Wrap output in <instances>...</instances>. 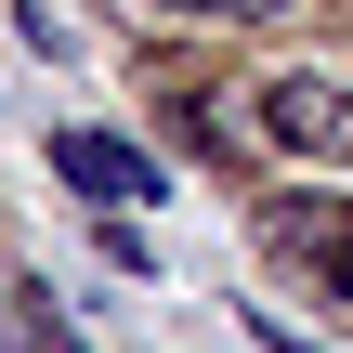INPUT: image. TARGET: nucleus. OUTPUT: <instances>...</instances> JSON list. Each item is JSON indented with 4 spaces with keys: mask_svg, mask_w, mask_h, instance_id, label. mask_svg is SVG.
<instances>
[{
    "mask_svg": "<svg viewBox=\"0 0 353 353\" xmlns=\"http://www.w3.org/2000/svg\"><path fill=\"white\" fill-rule=\"evenodd\" d=\"M13 341H26V353H79V327H65V314L26 288V301H13Z\"/></svg>",
    "mask_w": 353,
    "mask_h": 353,
    "instance_id": "20e7f679",
    "label": "nucleus"
},
{
    "mask_svg": "<svg viewBox=\"0 0 353 353\" xmlns=\"http://www.w3.org/2000/svg\"><path fill=\"white\" fill-rule=\"evenodd\" d=\"M249 353H314L301 327H275V314H249Z\"/></svg>",
    "mask_w": 353,
    "mask_h": 353,
    "instance_id": "39448f33",
    "label": "nucleus"
},
{
    "mask_svg": "<svg viewBox=\"0 0 353 353\" xmlns=\"http://www.w3.org/2000/svg\"><path fill=\"white\" fill-rule=\"evenodd\" d=\"M262 131H275L288 157H353V92L341 79H275V92H262Z\"/></svg>",
    "mask_w": 353,
    "mask_h": 353,
    "instance_id": "f257e3e1",
    "label": "nucleus"
},
{
    "mask_svg": "<svg viewBox=\"0 0 353 353\" xmlns=\"http://www.w3.org/2000/svg\"><path fill=\"white\" fill-rule=\"evenodd\" d=\"M52 170L92 196V210H131V196H157V170H144V144H118V131H52Z\"/></svg>",
    "mask_w": 353,
    "mask_h": 353,
    "instance_id": "f03ea898",
    "label": "nucleus"
},
{
    "mask_svg": "<svg viewBox=\"0 0 353 353\" xmlns=\"http://www.w3.org/2000/svg\"><path fill=\"white\" fill-rule=\"evenodd\" d=\"M170 13H275V0H170Z\"/></svg>",
    "mask_w": 353,
    "mask_h": 353,
    "instance_id": "423d86ee",
    "label": "nucleus"
},
{
    "mask_svg": "<svg viewBox=\"0 0 353 353\" xmlns=\"http://www.w3.org/2000/svg\"><path fill=\"white\" fill-rule=\"evenodd\" d=\"M288 249H301L327 288H353V210H288Z\"/></svg>",
    "mask_w": 353,
    "mask_h": 353,
    "instance_id": "7ed1b4c3",
    "label": "nucleus"
}]
</instances>
